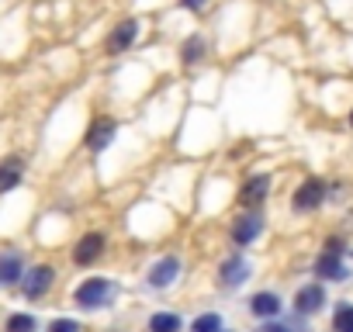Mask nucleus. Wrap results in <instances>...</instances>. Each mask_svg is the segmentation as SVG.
I'll return each mask as SVG.
<instances>
[{
    "label": "nucleus",
    "mask_w": 353,
    "mask_h": 332,
    "mask_svg": "<svg viewBox=\"0 0 353 332\" xmlns=\"http://www.w3.org/2000/svg\"><path fill=\"white\" fill-rule=\"evenodd\" d=\"M322 201H325V180L308 177L305 184H298V191H294V198H291V208L305 215V211H315Z\"/></svg>",
    "instance_id": "obj_1"
},
{
    "label": "nucleus",
    "mask_w": 353,
    "mask_h": 332,
    "mask_svg": "<svg viewBox=\"0 0 353 332\" xmlns=\"http://www.w3.org/2000/svg\"><path fill=\"white\" fill-rule=\"evenodd\" d=\"M73 298H77L80 308L94 311V308H101V304L111 298V280H104V277H90V280H83V284L77 287Z\"/></svg>",
    "instance_id": "obj_2"
},
{
    "label": "nucleus",
    "mask_w": 353,
    "mask_h": 332,
    "mask_svg": "<svg viewBox=\"0 0 353 332\" xmlns=\"http://www.w3.org/2000/svg\"><path fill=\"white\" fill-rule=\"evenodd\" d=\"M108 249V239H104V232H87L80 242H77V249H73V263L77 267H90V263H97L101 260V253Z\"/></svg>",
    "instance_id": "obj_3"
},
{
    "label": "nucleus",
    "mask_w": 353,
    "mask_h": 332,
    "mask_svg": "<svg viewBox=\"0 0 353 332\" xmlns=\"http://www.w3.org/2000/svg\"><path fill=\"white\" fill-rule=\"evenodd\" d=\"M52 280H56V270H52L49 263H39V267H32V270L21 277V291H25L28 298H42V294L52 287Z\"/></svg>",
    "instance_id": "obj_4"
},
{
    "label": "nucleus",
    "mask_w": 353,
    "mask_h": 332,
    "mask_svg": "<svg viewBox=\"0 0 353 332\" xmlns=\"http://www.w3.org/2000/svg\"><path fill=\"white\" fill-rule=\"evenodd\" d=\"M25 180V159L21 156H4L0 159V198L11 194Z\"/></svg>",
    "instance_id": "obj_5"
},
{
    "label": "nucleus",
    "mask_w": 353,
    "mask_h": 332,
    "mask_svg": "<svg viewBox=\"0 0 353 332\" xmlns=\"http://www.w3.org/2000/svg\"><path fill=\"white\" fill-rule=\"evenodd\" d=\"M325 304V287L322 284H305L294 291V311L298 315H315Z\"/></svg>",
    "instance_id": "obj_6"
},
{
    "label": "nucleus",
    "mask_w": 353,
    "mask_h": 332,
    "mask_svg": "<svg viewBox=\"0 0 353 332\" xmlns=\"http://www.w3.org/2000/svg\"><path fill=\"white\" fill-rule=\"evenodd\" d=\"M114 132H118L114 118H94V125H90V132H87V149H90V152L108 149V145L114 142Z\"/></svg>",
    "instance_id": "obj_7"
},
{
    "label": "nucleus",
    "mask_w": 353,
    "mask_h": 332,
    "mask_svg": "<svg viewBox=\"0 0 353 332\" xmlns=\"http://www.w3.org/2000/svg\"><path fill=\"white\" fill-rule=\"evenodd\" d=\"M315 277H322V280H346L350 270H346V263H343L339 253H325L322 249V256L315 260Z\"/></svg>",
    "instance_id": "obj_8"
},
{
    "label": "nucleus",
    "mask_w": 353,
    "mask_h": 332,
    "mask_svg": "<svg viewBox=\"0 0 353 332\" xmlns=\"http://www.w3.org/2000/svg\"><path fill=\"white\" fill-rule=\"evenodd\" d=\"M219 277H222V287H239V284H246V280H250V263L243 260V253L229 256V260L222 263Z\"/></svg>",
    "instance_id": "obj_9"
},
{
    "label": "nucleus",
    "mask_w": 353,
    "mask_h": 332,
    "mask_svg": "<svg viewBox=\"0 0 353 332\" xmlns=\"http://www.w3.org/2000/svg\"><path fill=\"white\" fill-rule=\"evenodd\" d=\"M176 273H181V260L176 256H163L149 267V284L152 287H170L176 280Z\"/></svg>",
    "instance_id": "obj_10"
},
{
    "label": "nucleus",
    "mask_w": 353,
    "mask_h": 332,
    "mask_svg": "<svg viewBox=\"0 0 353 332\" xmlns=\"http://www.w3.org/2000/svg\"><path fill=\"white\" fill-rule=\"evenodd\" d=\"M139 39V21L135 18H128V21H121V25H114V32H111V39H108V52H125V49H132V42Z\"/></svg>",
    "instance_id": "obj_11"
},
{
    "label": "nucleus",
    "mask_w": 353,
    "mask_h": 332,
    "mask_svg": "<svg viewBox=\"0 0 353 332\" xmlns=\"http://www.w3.org/2000/svg\"><path fill=\"white\" fill-rule=\"evenodd\" d=\"M260 229H263V222H260V215H239L236 222H232V242L236 246H250L256 236H260Z\"/></svg>",
    "instance_id": "obj_12"
},
{
    "label": "nucleus",
    "mask_w": 353,
    "mask_h": 332,
    "mask_svg": "<svg viewBox=\"0 0 353 332\" xmlns=\"http://www.w3.org/2000/svg\"><path fill=\"white\" fill-rule=\"evenodd\" d=\"M267 194H270V174H256V177H250V180L243 184V191H239V201L253 208V205H260Z\"/></svg>",
    "instance_id": "obj_13"
},
{
    "label": "nucleus",
    "mask_w": 353,
    "mask_h": 332,
    "mask_svg": "<svg viewBox=\"0 0 353 332\" xmlns=\"http://www.w3.org/2000/svg\"><path fill=\"white\" fill-rule=\"evenodd\" d=\"M250 311H253L256 318H274V315L281 311V298H277L274 291H260V294H253Z\"/></svg>",
    "instance_id": "obj_14"
},
{
    "label": "nucleus",
    "mask_w": 353,
    "mask_h": 332,
    "mask_svg": "<svg viewBox=\"0 0 353 332\" xmlns=\"http://www.w3.org/2000/svg\"><path fill=\"white\" fill-rule=\"evenodd\" d=\"M21 277V253H0V284H18Z\"/></svg>",
    "instance_id": "obj_15"
},
{
    "label": "nucleus",
    "mask_w": 353,
    "mask_h": 332,
    "mask_svg": "<svg viewBox=\"0 0 353 332\" xmlns=\"http://www.w3.org/2000/svg\"><path fill=\"white\" fill-rule=\"evenodd\" d=\"M149 332H181V318L170 311H156L149 318Z\"/></svg>",
    "instance_id": "obj_16"
},
{
    "label": "nucleus",
    "mask_w": 353,
    "mask_h": 332,
    "mask_svg": "<svg viewBox=\"0 0 353 332\" xmlns=\"http://www.w3.org/2000/svg\"><path fill=\"white\" fill-rule=\"evenodd\" d=\"M201 56H205V39H201V35H191V39L181 45V59H184V66L198 63Z\"/></svg>",
    "instance_id": "obj_17"
},
{
    "label": "nucleus",
    "mask_w": 353,
    "mask_h": 332,
    "mask_svg": "<svg viewBox=\"0 0 353 332\" xmlns=\"http://www.w3.org/2000/svg\"><path fill=\"white\" fill-rule=\"evenodd\" d=\"M4 329H8V332H35V329H39V322H35V315L14 311V315L4 322Z\"/></svg>",
    "instance_id": "obj_18"
},
{
    "label": "nucleus",
    "mask_w": 353,
    "mask_h": 332,
    "mask_svg": "<svg viewBox=\"0 0 353 332\" xmlns=\"http://www.w3.org/2000/svg\"><path fill=\"white\" fill-rule=\"evenodd\" d=\"M332 332H353V304L343 301L332 315Z\"/></svg>",
    "instance_id": "obj_19"
},
{
    "label": "nucleus",
    "mask_w": 353,
    "mask_h": 332,
    "mask_svg": "<svg viewBox=\"0 0 353 332\" xmlns=\"http://www.w3.org/2000/svg\"><path fill=\"white\" fill-rule=\"evenodd\" d=\"M191 332H222V315H215V311L198 315L194 325H191Z\"/></svg>",
    "instance_id": "obj_20"
},
{
    "label": "nucleus",
    "mask_w": 353,
    "mask_h": 332,
    "mask_svg": "<svg viewBox=\"0 0 353 332\" xmlns=\"http://www.w3.org/2000/svg\"><path fill=\"white\" fill-rule=\"evenodd\" d=\"M49 332H80V325H77L73 318H56V322L49 325Z\"/></svg>",
    "instance_id": "obj_21"
},
{
    "label": "nucleus",
    "mask_w": 353,
    "mask_h": 332,
    "mask_svg": "<svg viewBox=\"0 0 353 332\" xmlns=\"http://www.w3.org/2000/svg\"><path fill=\"white\" fill-rule=\"evenodd\" d=\"M260 332H291V329H288L284 322H267V325H263Z\"/></svg>",
    "instance_id": "obj_22"
},
{
    "label": "nucleus",
    "mask_w": 353,
    "mask_h": 332,
    "mask_svg": "<svg viewBox=\"0 0 353 332\" xmlns=\"http://www.w3.org/2000/svg\"><path fill=\"white\" fill-rule=\"evenodd\" d=\"M181 8H191V11H201L205 0H181Z\"/></svg>",
    "instance_id": "obj_23"
},
{
    "label": "nucleus",
    "mask_w": 353,
    "mask_h": 332,
    "mask_svg": "<svg viewBox=\"0 0 353 332\" xmlns=\"http://www.w3.org/2000/svg\"><path fill=\"white\" fill-rule=\"evenodd\" d=\"M350 128H353V111H350Z\"/></svg>",
    "instance_id": "obj_24"
}]
</instances>
